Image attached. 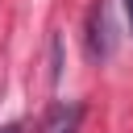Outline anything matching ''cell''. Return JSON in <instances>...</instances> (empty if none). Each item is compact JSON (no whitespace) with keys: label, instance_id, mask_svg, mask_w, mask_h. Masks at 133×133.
Wrapping results in <instances>:
<instances>
[{"label":"cell","instance_id":"obj_1","mask_svg":"<svg viewBox=\"0 0 133 133\" xmlns=\"http://www.w3.org/2000/svg\"><path fill=\"white\" fill-rule=\"evenodd\" d=\"M83 46L91 62L112 58L116 50V21H112V0H96L87 8V25H83Z\"/></svg>","mask_w":133,"mask_h":133},{"label":"cell","instance_id":"obj_2","mask_svg":"<svg viewBox=\"0 0 133 133\" xmlns=\"http://www.w3.org/2000/svg\"><path fill=\"white\" fill-rule=\"evenodd\" d=\"M79 121H83V108L79 104H54L42 133H79Z\"/></svg>","mask_w":133,"mask_h":133},{"label":"cell","instance_id":"obj_3","mask_svg":"<svg viewBox=\"0 0 133 133\" xmlns=\"http://www.w3.org/2000/svg\"><path fill=\"white\" fill-rule=\"evenodd\" d=\"M125 12H129V29H133V0H125Z\"/></svg>","mask_w":133,"mask_h":133},{"label":"cell","instance_id":"obj_4","mask_svg":"<svg viewBox=\"0 0 133 133\" xmlns=\"http://www.w3.org/2000/svg\"><path fill=\"white\" fill-rule=\"evenodd\" d=\"M0 133H21V125H4V129H0Z\"/></svg>","mask_w":133,"mask_h":133}]
</instances>
